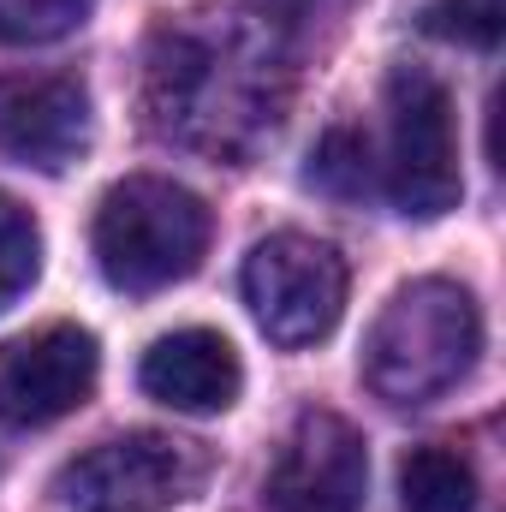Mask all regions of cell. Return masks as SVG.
Returning <instances> with one entry per match:
<instances>
[{
  "label": "cell",
  "instance_id": "cell-1",
  "mask_svg": "<svg viewBox=\"0 0 506 512\" xmlns=\"http://www.w3.org/2000/svg\"><path fill=\"white\" fill-rule=\"evenodd\" d=\"M292 102L286 36L262 12H179L143 48V114L155 137L209 161H251Z\"/></svg>",
  "mask_w": 506,
  "mask_h": 512
},
{
  "label": "cell",
  "instance_id": "cell-2",
  "mask_svg": "<svg viewBox=\"0 0 506 512\" xmlns=\"http://www.w3.org/2000/svg\"><path fill=\"white\" fill-rule=\"evenodd\" d=\"M483 352V310L459 280H411L381 304L364 340V382L387 405H429L471 376Z\"/></svg>",
  "mask_w": 506,
  "mask_h": 512
},
{
  "label": "cell",
  "instance_id": "cell-3",
  "mask_svg": "<svg viewBox=\"0 0 506 512\" xmlns=\"http://www.w3.org/2000/svg\"><path fill=\"white\" fill-rule=\"evenodd\" d=\"M209 239H215L209 203L161 173L120 179L102 197L96 227H90V251H96L102 280L126 298H149V292L191 280L209 256Z\"/></svg>",
  "mask_w": 506,
  "mask_h": 512
},
{
  "label": "cell",
  "instance_id": "cell-4",
  "mask_svg": "<svg viewBox=\"0 0 506 512\" xmlns=\"http://www.w3.org/2000/svg\"><path fill=\"white\" fill-rule=\"evenodd\" d=\"M387 197L417 221H435L465 197L453 96L423 66H399L387 78Z\"/></svg>",
  "mask_w": 506,
  "mask_h": 512
},
{
  "label": "cell",
  "instance_id": "cell-5",
  "mask_svg": "<svg viewBox=\"0 0 506 512\" xmlns=\"http://www.w3.org/2000/svg\"><path fill=\"white\" fill-rule=\"evenodd\" d=\"M209 477L197 441H173L161 429H126L96 441L60 471V501L72 512H173Z\"/></svg>",
  "mask_w": 506,
  "mask_h": 512
},
{
  "label": "cell",
  "instance_id": "cell-6",
  "mask_svg": "<svg viewBox=\"0 0 506 512\" xmlns=\"http://www.w3.org/2000/svg\"><path fill=\"white\" fill-rule=\"evenodd\" d=\"M346 256L310 233H268L245 256V304L274 346H316L346 310Z\"/></svg>",
  "mask_w": 506,
  "mask_h": 512
},
{
  "label": "cell",
  "instance_id": "cell-7",
  "mask_svg": "<svg viewBox=\"0 0 506 512\" xmlns=\"http://www.w3.org/2000/svg\"><path fill=\"white\" fill-rule=\"evenodd\" d=\"M364 489H370L364 435L340 411H298L268 465L262 501L268 512H358Z\"/></svg>",
  "mask_w": 506,
  "mask_h": 512
},
{
  "label": "cell",
  "instance_id": "cell-8",
  "mask_svg": "<svg viewBox=\"0 0 506 512\" xmlns=\"http://www.w3.org/2000/svg\"><path fill=\"white\" fill-rule=\"evenodd\" d=\"M102 370L96 334L72 322H48L36 334H18L0 346V423L12 429H42L72 417Z\"/></svg>",
  "mask_w": 506,
  "mask_h": 512
},
{
  "label": "cell",
  "instance_id": "cell-9",
  "mask_svg": "<svg viewBox=\"0 0 506 512\" xmlns=\"http://www.w3.org/2000/svg\"><path fill=\"white\" fill-rule=\"evenodd\" d=\"M90 149V90L78 78H12L0 84V155L66 173Z\"/></svg>",
  "mask_w": 506,
  "mask_h": 512
},
{
  "label": "cell",
  "instance_id": "cell-10",
  "mask_svg": "<svg viewBox=\"0 0 506 512\" xmlns=\"http://www.w3.org/2000/svg\"><path fill=\"white\" fill-rule=\"evenodd\" d=\"M137 387L173 411H191V417H209V411H227L245 387V364L233 352L227 334L215 328H179L167 340H155L137 364Z\"/></svg>",
  "mask_w": 506,
  "mask_h": 512
},
{
  "label": "cell",
  "instance_id": "cell-11",
  "mask_svg": "<svg viewBox=\"0 0 506 512\" xmlns=\"http://www.w3.org/2000/svg\"><path fill=\"white\" fill-rule=\"evenodd\" d=\"M399 507L405 512H477V471L453 447H411L399 459Z\"/></svg>",
  "mask_w": 506,
  "mask_h": 512
},
{
  "label": "cell",
  "instance_id": "cell-12",
  "mask_svg": "<svg viewBox=\"0 0 506 512\" xmlns=\"http://www.w3.org/2000/svg\"><path fill=\"white\" fill-rule=\"evenodd\" d=\"M90 12H96V0H0V42L42 48V42L72 36Z\"/></svg>",
  "mask_w": 506,
  "mask_h": 512
},
{
  "label": "cell",
  "instance_id": "cell-13",
  "mask_svg": "<svg viewBox=\"0 0 506 512\" xmlns=\"http://www.w3.org/2000/svg\"><path fill=\"white\" fill-rule=\"evenodd\" d=\"M36 268H42V233H36V221H30L18 203L0 191V310L30 292Z\"/></svg>",
  "mask_w": 506,
  "mask_h": 512
},
{
  "label": "cell",
  "instance_id": "cell-14",
  "mask_svg": "<svg viewBox=\"0 0 506 512\" xmlns=\"http://www.w3.org/2000/svg\"><path fill=\"white\" fill-rule=\"evenodd\" d=\"M310 185L316 191H328V197H364L370 191V137L352 126L328 131L322 143H316V167H310Z\"/></svg>",
  "mask_w": 506,
  "mask_h": 512
},
{
  "label": "cell",
  "instance_id": "cell-15",
  "mask_svg": "<svg viewBox=\"0 0 506 512\" xmlns=\"http://www.w3.org/2000/svg\"><path fill=\"white\" fill-rule=\"evenodd\" d=\"M423 24L435 36L465 42V48H495L501 42V24H506V6L501 0H429Z\"/></svg>",
  "mask_w": 506,
  "mask_h": 512
},
{
  "label": "cell",
  "instance_id": "cell-16",
  "mask_svg": "<svg viewBox=\"0 0 506 512\" xmlns=\"http://www.w3.org/2000/svg\"><path fill=\"white\" fill-rule=\"evenodd\" d=\"M352 6H358V0H256V12H262L286 42L304 36V30H328V24H340Z\"/></svg>",
  "mask_w": 506,
  "mask_h": 512
}]
</instances>
